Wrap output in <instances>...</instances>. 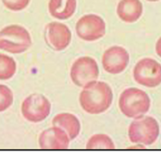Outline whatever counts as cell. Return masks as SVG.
Returning <instances> with one entry per match:
<instances>
[{
	"label": "cell",
	"instance_id": "cell-15",
	"mask_svg": "<svg viewBox=\"0 0 161 152\" xmlns=\"http://www.w3.org/2000/svg\"><path fill=\"white\" fill-rule=\"evenodd\" d=\"M16 61L9 56L0 54V80H8L16 73Z\"/></svg>",
	"mask_w": 161,
	"mask_h": 152
},
{
	"label": "cell",
	"instance_id": "cell-20",
	"mask_svg": "<svg viewBox=\"0 0 161 152\" xmlns=\"http://www.w3.org/2000/svg\"><path fill=\"white\" fill-rule=\"evenodd\" d=\"M147 1H150V2H157V1H159V0H147Z\"/></svg>",
	"mask_w": 161,
	"mask_h": 152
},
{
	"label": "cell",
	"instance_id": "cell-10",
	"mask_svg": "<svg viewBox=\"0 0 161 152\" xmlns=\"http://www.w3.org/2000/svg\"><path fill=\"white\" fill-rule=\"evenodd\" d=\"M130 56L125 48L114 46L105 51L102 57V65L104 70L111 74L122 72L129 64Z\"/></svg>",
	"mask_w": 161,
	"mask_h": 152
},
{
	"label": "cell",
	"instance_id": "cell-17",
	"mask_svg": "<svg viewBox=\"0 0 161 152\" xmlns=\"http://www.w3.org/2000/svg\"><path fill=\"white\" fill-rule=\"evenodd\" d=\"M13 93L7 85H0V112L7 110L13 103Z\"/></svg>",
	"mask_w": 161,
	"mask_h": 152
},
{
	"label": "cell",
	"instance_id": "cell-14",
	"mask_svg": "<svg viewBox=\"0 0 161 152\" xmlns=\"http://www.w3.org/2000/svg\"><path fill=\"white\" fill-rule=\"evenodd\" d=\"M76 7V0H50L48 11L52 17L58 20H67L74 14Z\"/></svg>",
	"mask_w": 161,
	"mask_h": 152
},
{
	"label": "cell",
	"instance_id": "cell-8",
	"mask_svg": "<svg viewBox=\"0 0 161 152\" xmlns=\"http://www.w3.org/2000/svg\"><path fill=\"white\" fill-rule=\"evenodd\" d=\"M76 33L80 39L93 42L105 35L106 23L104 20L98 15H84L76 23Z\"/></svg>",
	"mask_w": 161,
	"mask_h": 152
},
{
	"label": "cell",
	"instance_id": "cell-11",
	"mask_svg": "<svg viewBox=\"0 0 161 152\" xmlns=\"http://www.w3.org/2000/svg\"><path fill=\"white\" fill-rule=\"evenodd\" d=\"M69 140L65 130L54 125L40 134L39 147L42 149H67Z\"/></svg>",
	"mask_w": 161,
	"mask_h": 152
},
{
	"label": "cell",
	"instance_id": "cell-3",
	"mask_svg": "<svg viewBox=\"0 0 161 152\" xmlns=\"http://www.w3.org/2000/svg\"><path fill=\"white\" fill-rule=\"evenodd\" d=\"M32 46L29 32L22 26L12 24L0 31V49L12 54L23 53Z\"/></svg>",
	"mask_w": 161,
	"mask_h": 152
},
{
	"label": "cell",
	"instance_id": "cell-16",
	"mask_svg": "<svg viewBox=\"0 0 161 152\" xmlns=\"http://www.w3.org/2000/svg\"><path fill=\"white\" fill-rule=\"evenodd\" d=\"M87 149H114L112 139L107 135H93L86 144Z\"/></svg>",
	"mask_w": 161,
	"mask_h": 152
},
{
	"label": "cell",
	"instance_id": "cell-1",
	"mask_svg": "<svg viewBox=\"0 0 161 152\" xmlns=\"http://www.w3.org/2000/svg\"><path fill=\"white\" fill-rule=\"evenodd\" d=\"M113 100V93L107 83L92 81L84 86L80 94V107L90 114H100L108 110Z\"/></svg>",
	"mask_w": 161,
	"mask_h": 152
},
{
	"label": "cell",
	"instance_id": "cell-18",
	"mask_svg": "<svg viewBox=\"0 0 161 152\" xmlns=\"http://www.w3.org/2000/svg\"><path fill=\"white\" fill-rule=\"evenodd\" d=\"M31 0H2L4 6L12 11H20L27 8Z\"/></svg>",
	"mask_w": 161,
	"mask_h": 152
},
{
	"label": "cell",
	"instance_id": "cell-13",
	"mask_svg": "<svg viewBox=\"0 0 161 152\" xmlns=\"http://www.w3.org/2000/svg\"><path fill=\"white\" fill-rule=\"evenodd\" d=\"M52 123L53 125L58 126L65 130L70 140L75 139L80 134V121L71 113H59L56 115L52 121Z\"/></svg>",
	"mask_w": 161,
	"mask_h": 152
},
{
	"label": "cell",
	"instance_id": "cell-12",
	"mask_svg": "<svg viewBox=\"0 0 161 152\" xmlns=\"http://www.w3.org/2000/svg\"><path fill=\"white\" fill-rule=\"evenodd\" d=\"M117 14L127 23L135 22L143 14V4L140 0H120L117 8Z\"/></svg>",
	"mask_w": 161,
	"mask_h": 152
},
{
	"label": "cell",
	"instance_id": "cell-4",
	"mask_svg": "<svg viewBox=\"0 0 161 152\" xmlns=\"http://www.w3.org/2000/svg\"><path fill=\"white\" fill-rule=\"evenodd\" d=\"M128 134L130 142L149 146L157 141L159 135V125L153 117H140L130 124Z\"/></svg>",
	"mask_w": 161,
	"mask_h": 152
},
{
	"label": "cell",
	"instance_id": "cell-6",
	"mask_svg": "<svg viewBox=\"0 0 161 152\" xmlns=\"http://www.w3.org/2000/svg\"><path fill=\"white\" fill-rule=\"evenodd\" d=\"M133 78L137 84L145 87H156L161 84V64L145 58L137 62L133 69Z\"/></svg>",
	"mask_w": 161,
	"mask_h": 152
},
{
	"label": "cell",
	"instance_id": "cell-19",
	"mask_svg": "<svg viewBox=\"0 0 161 152\" xmlns=\"http://www.w3.org/2000/svg\"><path fill=\"white\" fill-rule=\"evenodd\" d=\"M156 52H157L158 56L161 58V37L158 40V42L156 44Z\"/></svg>",
	"mask_w": 161,
	"mask_h": 152
},
{
	"label": "cell",
	"instance_id": "cell-9",
	"mask_svg": "<svg viewBox=\"0 0 161 152\" xmlns=\"http://www.w3.org/2000/svg\"><path fill=\"white\" fill-rule=\"evenodd\" d=\"M45 40L49 48L55 51L64 50L70 44L71 32L66 24L53 21L45 28Z\"/></svg>",
	"mask_w": 161,
	"mask_h": 152
},
{
	"label": "cell",
	"instance_id": "cell-2",
	"mask_svg": "<svg viewBox=\"0 0 161 152\" xmlns=\"http://www.w3.org/2000/svg\"><path fill=\"white\" fill-rule=\"evenodd\" d=\"M150 99L145 91L131 87L125 89L119 100L120 111L128 118L143 117L150 109Z\"/></svg>",
	"mask_w": 161,
	"mask_h": 152
},
{
	"label": "cell",
	"instance_id": "cell-5",
	"mask_svg": "<svg viewBox=\"0 0 161 152\" xmlns=\"http://www.w3.org/2000/svg\"><path fill=\"white\" fill-rule=\"evenodd\" d=\"M51 111L49 100L41 94H32L21 104L23 117L31 122H41L48 117Z\"/></svg>",
	"mask_w": 161,
	"mask_h": 152
},
{
	"label": "cell",
	"instance_id": "cell-7",
	"mask_svg": "<svg viewBox=\"0 0 161 152\" xmlns=\"http://www.w3.org/2000/svg\"><path fill=\"white\" fill-rule=\"evenodd\" d=\"M98 76L99 69L97 61L90 57L79 58L70 69V79L79 87H84L88 83L96 81Z\"/></svg>",
	"mask_w": 161,
	"mask_h": 152
}]
</instances>
